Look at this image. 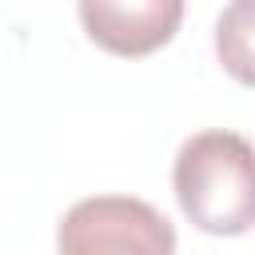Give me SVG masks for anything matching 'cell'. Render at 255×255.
<instances>
[{"mask_svg":"<svg viewBox=\"0 0 255 255\" xmlns=\"http://www.w3.org/2000/svg\"><path fill=\"white\" fill-rule=\"evenodd\" d=\"M179 211L207 235H247L255 227V147L239 131L191 135L171 167Z\"/></svg>","mask_w":255,"mask_h":255,"instance_id":"1","label":"cell"},{"mask_svg":"<svg viewBox=\"0 0 255 255\" xmlns=\"http://www.w3.org/2000/svg\"><path fill=\"white\" fill-rule=\"evenodd\" d=\"M215 56L231 80L255 88V0H231L215 20Z\"/></svg>","mask_w":255,"mask_h":255,"instance_id":"4","label":"cell"},{"mask_svg":"<svg viewBox=\"0 0 255 255\" xmlns=\"http://www.w3.org/2000/svg\"><path fill=\"white\" fill-rule=\"evenodd\" d=\"M60 255H175V227L135 195H92L64 211Z\"/></svg>","mask_w":255,"mask_h":255,"instance_id":"2","label":"cell"},{"mask_svg":"<svg viewBox=\"0 0 255 255\" xmlns=\"http://www.w3.org/2000/svg\"><path fill=\"white\" fill-rule=\"evenodd\" d=\"M88 40L112 56H151L183 24V0H80Z\"/></svg>","mask_w":255,"mask_h":255,"instance_id":"3","label":"cell"}]
</instances>
